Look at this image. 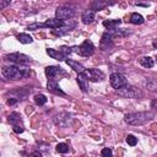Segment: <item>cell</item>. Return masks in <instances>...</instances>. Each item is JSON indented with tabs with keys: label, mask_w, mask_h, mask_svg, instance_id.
<instances>
[{
	"label": "cell",
	"mask_w": 157,
	"mask_h": 157,
	"mask_svg": "<svg viewBox=\"0 0 157 157\" xmlns=\"http://www.w3.org/2000/svg\"><path fill=\"white\" fill-rule=\"evenodd\" d=\"M31 91H32V87H31V86H26V87H23V88H21V90L13 91L12 93H17V94L20 96V98H22V97H26L28 93H31Z\"/></svg>",
	"instance_id": "obj_27"
},
{
	"label": "cell",
	"mask_w": 157,
	"mask_h": 157,
	"mask_svg": "<svg viewBox=\"0 0 157 157\" xmlns=\"http://www.w3.org/2000/svg\"><path fill=\"white\" fill-rule=\"evenodd\" d=\"M31 155H32V156H39V157L42 156V153H40V152H33V153H31Z\"/></svg>",
	"instance_id": "obj_38"
},
{
	"label": "cell",
	"mask_w": 157,
	"mask_h": 157,
	"mask_svg": "<svg viewBox=\"0 0 157 157\" xmlns=\"http://www.w3.org/2000/svg\"><path fill=\"white\" fill-rule=\"evenodd\" d=\"M101 155H102V156H104V157L112 156V150H110V148H108V147H105V148H103V150L101 151Z\"/></svg>",
	"instance_id": "obj_34"
},
{
	"label": "cell",
	"mask_w": 157,
	"mask_h": 157,
	"mask_svg": "<svg viewBox=\"0 0 157 157\" xmlns=\"http://www.w3.org/2000/svg\"><path fill=\"white\" fill-rule=\"evenodd\" d=\"M139 61H140V64H141L144 67H147V69H151V67L155 65L153 59L150 58V56H142V58H140Z\"/></svg>",
	"instance_id": "obj_22"
},
{
	"label": "cell",
	"mask_w": 157,
	"mask_h": 157,
	"mask_svg": "<svg viewBox=\"0 0 157 157\" xmlns=\"http://www.w3.org/2000/svg\"><path fill=\"white\" fill-rule=\"evenodd\" d=\"M114 29H108L102 34L101 38V49L108 50L113 47V39H114Z\"/></svg>",
	"instance_id": "obj_6"
},
{
	"label": "cell",
	"mask_w": 157,
	"mask_h": 157,
	"mask_svg": "<svg viewBox=\"0 0 157 157\" xmlns=\"http://www.w3.org/2000/svg\"><path fill=\"white\" fill-rule=\"evenodd\" d=\"M9 123H10L11 125L20 124V123H21V117H20V114H18L17 112L10 113V115H9Z\"/></svg>",
	"instance_id": "obj_26"
},
{
	"label": "cell",
	"mask_w": 157,
	"mask_h": 157,
	"mask_svg": "<svg viewBox=\"0 0 157 157\" xmlns=\"http://www.w3.org/2000/svg\"><path fill=\"white\" fill-rule=\"evenodd\" d=\"M156 61H157V55H156Z\"/></svg>",
	"instance_id": "obj_40"
},
{
	"label": "cell",
	"mask_w": 157,
	"mask_h": 157,
	"mask_svg": "<svg viewBox=\"0 0 157 157\" xmlns=\"http://www.w3.org/2000/svg\"><path fill=\"white\" fill-rule=\"evenodd\" d=\"M43 27H45L44 23H33V25H29L27 29H29V31H36V29H38V28H43Z\"/></svg>",
	"instance_id": "obj_32"
},
{
	"label": "cell",
	"mask_w": 157,
	"mask_h": 157,
	"mask_svg": "<svg viewBox=\"0 0 157 157\" xmlns=\"http://www.w3.org/2000/svg\"><path fill=\"white\" fill-rule=\"evenodd\" d=\"M71 50H72L74 53L78 54V55H81V56H90V55H92L93 52H94V45H93V43H92L91 40L87 39V40H85L81 45H75V47H72Z\"/></svg>",
	"instance_id": "obj_3"
},
{
	"label": "cell",
	"mask_w": 157,
	"mask_h": 157,
	"mask_svg": "<svg viewBox=\"0 0 157 157\" xmlns=\"http://www.w3.org/2000/svg\"><path fill=\"white\" fill-rule=\"evenodd\" d=\"M17 101H18L17 98H9V99H7V104H9V105H12V104L17 103Z\"/></svg>",
	"instance_id": "obj_36"
},
{
	"label": "cell",
	"mask_w": 157,
	"mask_h": 157,
	"mask_svg": "<svg viewBox=\"0 0 157 157\" xmlns=\"http://www.w3.org/2000/svg\"><path fill=\"white\" fill-rule=\"evenodd\" d=\"M47 87H48V90H49L50 92H53V93H55V94L65 96V92L60 90V87H59V85H58V81H56V78H49Z\"/></svg>",
	"instance_id": "obj_12"
},
{
	"label": "cell",
	"mask_w": 157,
	"mask_h": 157,
	"mask_svg": "<svg viewBox=\"0 0 157 157\" xmlns=\"http://www.w3.org/2000/svg\"><path fill=\"white\" fill-rule=\"evenodd\" d=\"M69 120H70V114H67V113H60L54 119L55 124L59 125V126H66L67 123H69Z\"/></svg>",
	"instance_id": "obj_15"
},
{
	"label": "cell",
	"mask_w": 157,
	"mask_h": 157,
	"mask_svg": "<svg viewBox=\"0 0 157 157\" xmlns=\"http://www.w3.org/2000/svg\"><path fill=\"white\" fill-rule=\"evenodd\" d=\"M145 86H146V88H147L148 91H151V92H155V93H157V80H155V78H151V77H148V78H146Z\"/></svg>",
	"instance_id": "obj_19"
},
{
	"label": "cell",
	"mask_w": 157,
	"mask_h": 157,
	"mask_svg": "<svg viewBox=\"0 0 157 157\" xmlns=\"http://www.w3.org/2000/svg\"><path fill=\"white\" fill-rule=\"evenodd\" d=\"M151 107H152V108H155V109H157V101H152Z\"/></svg>",
	"instance_id": "obj_37"
},
{
	"label": "cell",
	"mask_w": 157,
	"mask_h": 157,
	"mask_svg": "<svg viewBox=\"0 0 157 157\" xmlns=\"http://www.w3.org/2000/svg\"><path fill=\"white\" fill-rule=\"evenodd\" d=\"M17 39H18L20 43H22V44H29V43L33 42V38H32L29 34H27V33H20V34L17 36Z\"/></svg>",
	"instance_id": "obj_25"
},
{
	"label": "cell",
	"mask_w": 157,
	"mask_h": 157,
	"mask_svg": "<svg viewBox=\"0 0 157 157\" xmlns=\"http://www.w3.org/2000/svg\"><path fill=\"white\" fill-rule=\"evenodd\" d=\"M74 15H75V10H72L71 7H66V6L58 7L55 11V17L60 20H70L74 17Z\"/></svg>",
	"instance_id": "obj_8"
},
{
	"label": "cell",
	"mask_w": 157,
	"mask_h": 157,
	"mask_svg": "<svg viewBox=\"0 0 157 157\" xmlns=\"http://www.w3.org/2000/svg\"><path fill=\"white\" fill-rule=\"evenodd\" d=\"M34 102H36V104H38V105H44V104L47 103V97H45L44 94H42V93L36 94V96H34Z\"/></svg>",
	"instance_id": "obj_28"
},
{
	"label": "cell",
	"mask_w": 157,
	"mask_h": 157,
	"mask_svg": "<svg viewBox=\"0 0 157 157\" xmlns=\"http://www.w3.org/2000/svg\"><path fill=\"white\" fill-rule=\"evenodd\" d=\"M44 71L48 78H56L59 75H65V71L58 66H47Z\"/></svg>",
	"instance_id": "obj_10"
},
{
	"label": "cell",
	"mask_w": 157,
	"mask_h": 157,
	"mask_svg": "<svg viewBox=\"0 0 157 157\" xmlns=\"http://www.w3.org/2000/svg\"><path fill=\"white\" fill-rule=\"evenodd\" d=\"M55 150L59 153H66V152H69V146L66 144H58L56 147H55Z\"/></svg>",
	"instance_id": "obj_29"
},
{
	"label": "cell",
	"mask_w": 157,
	"mask_h": 157,
	"mask_svg": "<svg viewBox=\"0 0 157 157\" xmlns=\"http://www.w3.org/2000/svg\"><path fill=\"white\" fill-rule=\"evenodd\" d=\"M12 128H13V131H15L16 134H21V132H23V130H25V128H23V124H22V123L16 124V125H12Z\"/></svg>",
	"instance_id": "obj_31"
},
{
	"label": "cell",
	"mask_w": 157,
	"mask_h": 157,
	"mask_svg": "<svg viewBox=\"0 0 157 157\" xmlns=\"http://www.w3.org/2000/svg\"><path fill=\"white\" fill-rule=\"evenodd\" d=\"M129 34H131V31H129L126 28H115L114 29V37L123 38V37H128Z\"/></svg>",
	"instance_id": "obj_24"
},
{
	"label": "cell",
	"mask_w": 157,
	"mask_h": 157,
	"mask_svg": "<svg viewBox=\"0 0 157 157\" xmlns=\"http://www.w3.org/2000/svg\"><path fill=\"white\" fill-rule=\"evenodd\" d=\"M64 25H65V23H64V20H60V18H58V17H55V18H49V20H47V21L44 22V26H45V27H49V28H52V29L63 27Z\"/></svg>",
	"instance_id": "obj_13"
},
{
	"label": "cell",
	"mask_w": 157,
	"mask_h": 157,
	"mask_svg": "<svg viewBox=\"0 0 157 157\" xmlns=\"http://www.w3.org/2000/svg\"><path fill=\"white\" fill-rule=\"evenodd\" d=\"M4 59L6 61L13 63V64H20V65H27L32 61L28 55L22 54V53H10V54H6L4 56Z\"/></svg>",
	"instance_id": "obj_5"
},
{
	"label": "cell",
	"mask_w": 157,
	"mask_h": 157,
	"mask_svg": "<svg viewBox=\"0 0 157 157\" xmlns=\"http://www.w3.org/2000/svg\"><path fill=\"white\" fill-rule=\"evenodd\" d=\"M156 15H157V12H156Z\"/></svg>",
	"instance_id": "obj_41"
},
{
	"label": "cell",
	"mask_w": 157,
	"mask_h": 157,
	"mask_svg": "<svg viewBox=\"0 0 157 157\" xmlns=\"http://www.w3.org/2000/svg\"><path fill=\"white\" fill-rule=\"evenodd\" d=\"M94 11L93 10H85L83 12H82V16H81V20H82V22L85 23V25H90V23H92L93 22V20H94Z\"/></svg>",
	"instance_id": "obj_16"
},
{
	"label": "cell",
	"mask_w": 157,
	"mask_h": 157,
	"mask_svg": "<svg viewBox=\"0 0 157 157\" xmlns=\"http://www.w3.org/2000/svg\"><path fill=\"white\" fill-rule=\"evenodd\" d=\"M59 50H60L61 53H64L66 56H67V55H69V54L72 52V50H71V48H69V47H66V45H63V47H60V48H59Z\"/></svg>",
	"instance_id": "obj_33"
},
{
	"label": "cell",
	"mask_w": 157,
	"mask_h": 157,
	"mask_svg": "<svg viewBox=\"0 0 157 157\" xmlns=\"http://www.w3.org/2000/svg\"><path fill=\"white\" fill-rule=\"evenodd\" d=\"M65 61H66V64L74 70V71H76L77 74H80V72H83L86 69L83 67V65H81L80 63H77V61H75V60H71V59H65Z\"/></svg>",
	"instance_id": "obj_18"
},
{
	"label": "cell",
	"mask_w": 157,
	"mask_h": 157,
	"mask_svg": "<svg viewBox=\"0 0 157 157\" xmlns=\"http://www.w3.org/2000/svg\"><path fill=\"white\" fill-rule=\"evenodd\" d=\"M144 17H142V15H140V13H137V12H134V13H131V16H130V22L132 23V25H141V23H144Z\"/></svg>",
	"instance_id": "obj_23"
},
{
	"label": "cell",
	"mask_w": 157,
	"mask_h": 157,
	"mask_svg": "<svg viewBox=\"0 0 157 157\" xmlns=\"http://www.w3.org/2000/svg\"><path fill=\"white\" fill-rule=\"evenodd\" d=\"M1 72H2L4 77H6L9 80H21V78H26L31 75V70L27 66L20 65V64L2 66Z\"/></svg>",
	"instance_id": "obj_1"
},
{
	"label": "cell",
	"mask_w": 157,
	"mask_h": 157,
	"mask_svg": "<svg viewBox=\"0 0 157 157\" xmlns=\"http://www.w3.org/2000/svg\"><path fill=\"white\" fill-rule=\"evenodd\" d=\"M85 74L87 75L88 80L92 81V82H101L104 80V74L98 70V69H86L85 70Z\"/></svg>",
	"instance_id": "obj_9"
},
{
	"label": "cell",
	"mask_w": 157,
	"mask_h": 157,
	"mask_svg": "<svg viewBox=\"0 0 157 157\" xmlns=\"http://www.w3.org/2000/svg\"><path fill=\"white\" fill-rule=\"evenodd\" d=\"M125 140H126L128 145H130V146H135V145L137 144V139H136L134 135H128Z\"/></svg>",
	"instance_id": "obj_30"
},
{
	"label": "cell",
	"mask_w": 157,
	"mask_h": 157,
	"mask_svg": "<svg viewBox=\"0 0 157 157\" xmlns=\"http://www.w3.org/2000/svg\"><path fill=\"white\" fill-rule=\"evenodd\" d=\"M75 27H76V23H75V22H71L70 25H64L63 27H59V28L53 29V31H52V33H53V34H55V36L61 37V36H65V34H67L69 32H71Z\"/></svg>",
	"instance_id": "obj_11"
},
{
	"label": "cell",
	"mask_w": 157,
	"mask_h": 157,
	"mask_svg": "<svg viewBox=\"0 0 157 157\" xmlns=\"http://www.w3.org/2000/svg\"><path fill=\"white\" fill-rule=\"evenodd\" d=\"M76 80H77V83H78L81 91H82V92H86V91H87L88 77H87V75L85 74V71H83V72H80V74L77 75V78H76Z\"/></svg>",
	"instance_id": "obj_14"
},
{
	"label": "cell",
	"mask_w": 157,
	"mask_h": 157,
	"mask_svg": "<svg viewBox=\"0 0 157 157\" xmlns=\"http://www.w3.org/2000/svg\"><path fill=\"white\" fill-rule=\"evenodd\" d=\"M12 0H0V9H5L6 6H9L11 4Z\"/></svg>",
	"instance_id": "obj_35"
},
{
	"label": "cell",
	"mask_w": 157,
	"mask_h": 157,
	"mask_svg": "<svg viewBox=\"0 0 157 157\" xmlns=\"http://www.w3.org/2000/svg\"><path fill=\"white\" fill-rule=\"evenodd\" d=\"M121 23V20H108V21H103V26L108 29H115Z\"/></svg>",
	"instance_id": "obj_21"
},
{
	"label": "cell",
	"mask_w": 157,
	"mask_h": 157,
	"mask_svg": "<svg viewBox=\"0 0 157 157\" xmlns=\"http://www.w3.org/2000/svg\"><path fill=\"white\" fill-rule=\"evenodd\" d=\"M109 4H112V2H108V1H103V0H96L94 2H92V9L91 10H93V11H99V10H102V9H104L105 6H108Z\"/></svg>",
	"instance_id": "obj_20"
},
{
	"label": "cell",
	"mask_w": 157,
	"mask_h": 157,
	"mask_svg": "<svg viewBox=\"0 0 157 157\" xmlns=\"http://www.w3.org/2000/svg\"><path fill=\"white\" fill-rule=\"evenodd\" d=\"M47 54L49 56H52L53 59H56V60H65L66 59V55L64 53H61L60 50H55V49H52V48H48L47 49Z\"/></svg>",
	"instance_id": "obj_17"
},
{
	"label": "cell",
	"mask_w": 157,
	"mask_h": 157,
	"mask_svg": "<svg viewBox=\"0 0 157 157\" xmlns=\"http://www.w3.org/2000/svg\"><path fill=\"white\" fill-rule=\"evenodd\" d=\"M155 114L152 112H137V113H129L125 115V121L134 126L144 125L153 119Z\"/></svg>",
	"instance_id": "obj_2"
},
{
	"label": "cell",
	"mask_w": 157,
	"mask_h": 157,
	"mask_svg": "<svg viewBox=\"0 0 157 157\" xmlns=\"http://www.w3.org/2000/svg\"><path fill=\"white\" fill-rule=\"evenodd\" d=\"M152 45H153V48H157V38L153 40V43H152Z\"/></svg>",
	"instance_id": "obj_39"
},
{
	"label": "cell",
	"mask_w": 157,
	"mask_h": 157,
	"mask_svg": "<svg viewBox=\"0 0 157 157\" xmlns=\"http://www.w3.org/2000/svg\"><path fill=\"white\" fill-rule=\"evenodd\" d=\"M109 81H110L112 87L115 88V90H119V88H121V87H124V86L128 85V81H126L125 76L121 75V74H118V72L112 74L109 76Z\"/></svg>",
	"instance_id": "obj_7"
},
{
	"label": "cell",
	"mask_w": 157,
	"mask_h": 157,
	"mask_svg": "<svg viewBox=\"0 0 157 157\" xmlns=\"http://www.w3.org/2000/svg\"><path fill=\"white\" fill-rule=\"evenodd\" d=\"M117 93L121 97H125V98H140V97H142V92L139 88L130 86V85H126V86L117 90Z\"/></svg>",
	"instance_id": "obj_4"
}]
</instances>
